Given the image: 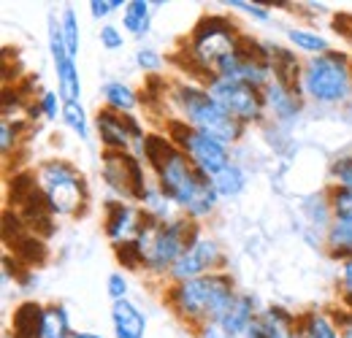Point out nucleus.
Returning a JSON list of instances; mask_svg holds the SVG:
<instances>
[{
    "mask_svg": "<svg viewBox=\"0 0 352 338\" xmlns=\"http://www.w3.org/2000/svg\"><path fill=\"white\" fill-rule=\"evenodd\" d=\"M201 230H204L201 222H192L184 214H179L174 219H155L146 214L135 241L131 244L138 260V271H146L155 279H166L174 262Z\"/></svg>",
    "mask_w": 352,
    "mask_h": 338,
    "instance_id": "obj_2",
    "label": "nucleus"
},
{
    "mask_svg": "<svg viewBox=\"0 0 352 338\" xmlns=\"http://www.w3.org/2000/svg\"><path fill=\"white\" fill-rule=\"evenodd\" d=\"M22 133H25V125H16V122H0V152H3V157L8 160V155L11 152H16L19 149V144H22Z\"/></svg>",
    "mask_w": 352,
    "mask_h": 338,
    "instance_id": "obj_32",
    "label": "nucleus"
},
{
    "mask_svg": "<svg viewBox=\"0 0 352 338\" xmlns=\"http://www.w3.org/2000/svg\"><path fill=\"white\" fill-rule=\"evenodd\" d=\"M41 322H44V306L36 300H25L14 308L8 333L14 338H38L41 336Z\"/></svg>",
    "mask_w": 352,
    "mask_h": 338,
    "instance_id": "obj_18",
    "label": "nucleus"
},
{
    "mask_svg": "<svg viewBox=\"0 0 352 338\" xmlns=\"http://www.w3.org/2000/svg\"><path fill=\"white\" fill-rule=\"evenodd\" d=\"M263 100L265 114H271V120L279 125H293L298 120V114L304 111V95L285 87L276 79L263 89Z\"/></svg>",
    "mask_w": 352,
    "mask_h": 338,
    "instance_id": "obj_15",
    "label": "nucleus"
},
{
    "mask_svg": "<svg viewBox=\"0 0 352 338\" xmlns=\"http://www.w3.org/2000/svg\"><path fill=\"white\" fill-rule=\"evenodd\" d=\"M168 106L171 117L184 122L192 130H201L222 144L233 146L244 138L247 125H241L236 117H230L220 103L209 95V89L198 82H174L168 89Z\"/></svg>",
    "mask_w": 352,
    "mask_h": 338,
    "instance_id": "obj_5",
    "label": "nucleus"
},
{
    "mask_svg": "<svg viewBox=\"0 0 352 338\" xmlns=\"http://www.w3.org/2000/svg\"><path fill=\"white\" fill-rule=\"evenodd\" d=\"M236 295H239V290H236V282L230 279V273L214 271L201 279L168 284L163 290V303L184 325L198 330L204 322L220 319L230 308V303L236 300Z\"/></svg>",
    "mask_w": 352,
    "mask_h": 338,
    "instance_id": "obj_3",
    "label": "nucleus"
},
{
    "mask_svg": "<svg viewBox=\"0 0 352 338\" xmlns=\"http://www.w3.org/2000/svg\"><path fill=\"white\" fill-rule=\"evenodd\" d=\"M325 249L333 260L352 257V219H333L325 230Z\"/></svg>",
    "mask_w": 352,
    "mask_h": 338,
    "instance_id": "obj_23",
    "label": "nucleus"
},
{
    "mask_svg": "<svg viewBox=\"0 0 352 338\" xmlns=\"http://www.w3.org/2000/svg\"><path fill=\"white\" fill-rule=\"evenodd\" d=\"M195 336L198 338H236L225 325H222L220 319H212V322H204L198 330H195Z\"/></svg>",
    "mask_w": 352,
    "mask_h": 338,
    "instance_id": "obj_41",
    "label": "nucleus"
},
{
    "mask_svg": "<svg viewBox=\"0 0 352 338\" xmlns=\"http://www.w3.org/2000/svg\"><path fill=\"white\" fill-rule=\"evenodd\" d=\"M293 338H342L328 308H307L298 314V330Z\"/></svg>",
    "mask_w": 352,
    "mask_h": 338,
    "instance_id": "obj_19",
    "label": "nucleus"
},
{
    "mask_svg": "<svg viewBox=\"0 0 352 338\" xmlns=\"http://www.w3.org/2000/svg\"><path fill=\"white\" fill-rule=\"evenodd\" d=\"M89 16L92 19H109L111 14H117L120 8H125V0H89Z\"/></svg>",
    "mask_w": 352,
    "mask_h": 338,
    "instance_id": "obj_39",
    "label": "nucleus"
},
{
    "mask_svg": "<svg viewBox=\"0 0 352 338\" xmlns=\"http://www.w3.org/2000/svg\"><path fill=\"white\" fill-rule=\"evenodd\" d=\"M347 114H350V120H352V100L347 103Z\"/></svg>",
    "mask_w": 352,
    "mask_h": 338,
    "instance_id": "obj_45",
    "label": "nucleus"
},
{
    "mask_svg": "<svg viewBox=\"0 0 352 338\" xmlns=\"http://www.w3.org/2000/svg\"><path fill=\"white\" fill-rule=\"evenodd\" d=\"M46 41H49V57L57 74V92L63 98V103H74L82 100V76H79V63L76 57L68 52V46L63 41V30H60V16L49 14V30H46Z\"/></svg>",
    "mask_w": 352,
    "mask_h": 338,
    "instance_id": "obj_13",
    "label": "nucleus"
},
{
    "mask_svg": "<svg viewBox=\"0 0 352 338\" xmlns=\"http://www.w3.org/2000/svg\"><path fill=\"white\" fill-rule=\"evenodd\" d=\"M333 25H336V27H333L336 33H342L347 41H352V14H339V16L333 19Z\"/></svg>",
    "mask_w": 352,
    "mask_h": 338,
    "instance_id": "obj_42",
    "label": "nucleus"
},
{
    "mask_svg": "<svg viewBox=\"0 0 352 338\" xmlns=\"http://www.w3.org/2000/svg\"><path fill=\"white\" fill-rule=\"evenodd\" d=\"M100 98H103V109H111L120 114H133L138 109V95L125 82H106L100 87Z\"/></svg>",
    "mask_w": 352,
    "mask_h": 338,
    "instance_id": "obj_22",
    "label": "nucleus"
},
{
    "mask_svg": "<svg viewBox=\"0 0 352 338\" xmlns=\"http://www.w3.org/2000/svg\"><path fill=\"white\" fill-rule=\"evenodd\" d=\"M95 130L103 144V152H133L141 157L146 133L135 114H120L111 109H100L95 114Z\"/></svg>",
    "mask_w": 352,
    "mask_h": 338,
    "instance_id": "obj_12",
    "label": "nucleus"
},
{
    "mask_svg": "<svg viewBox=\"0 0 352 338\" xmlns=\"http://www.w3.org/2000/svg\"><path fill=\"white\" fill-rule=\"evenodd\" d=\"M331 179H333V184L352 190V152L350 155L336 157V160L331 163Z\"/></svg>",
    "mask_w": 352,
    "mask_h": 338,
    "instance_id": "obj_35",
    "label": "nucleus"
},
{
    "mask_svg": "<svg viewBox=\"0 0 352 338\" xmlns=\"http://www.w3.org/2000/svg\"><path fill=\"white\" fill-rule=\"evenodd\" d=\"M166 135L190 157V163L201 173H206L209 179H214L222 168H228L233 163L228 144H222V141L201 133V130H192V127H187L174 117L166 120Z\"/></svg>",
    "mask_w": 352,
    "mask_h": 338,
    "instance_id": "obj_8",
    "label": "nucleus"
},
{
    "mask_svg": "<svg viewBox=\"0 0 352 338\" xmlns=\"http://www.w3.org/2000/svg\"><path fill=\"white\" fill-rule=\"evenodd\" d=\"M244 41V33L239 25L225 14H206L195 22L190 36L182 41L179 54L187 57L184 71L195 76L198 84H206L212 76H217V68L225 57H230Z\"/></svg>",
    "mask_w": 352,
    "mask_h": 338,
    "instance_id": "obj_4",
    "label": "nucleus"
},
{
    "mask_svg": "<svg viewBox=\"0 0 352 338\" xmlns=\"http://www.w3.org/2000/svg\"><path fill=\"white\" fill-rule=\"evenodd\" d=\"M135 65L144 74H157L163 68V54L152 46H141V49H135Z\"/></svg>",
    "mask_w": 352,
    "mask_h": 338,
    "instance_id": "obj_34",
    "label": "nucleus"
},
{
    "mask_svg": "<svg viewBox=\"0 0 352 338\" xmlns=\"http://www.w3.org/2000/svg\"><path fill=\"white\" fill-rule=\"evenodd\" d=\"M212 184H214V190H217V195H220L222 201L239 198L244 192V187H247V170L241 168L239 163H230L228 168H222L212 179Z\"/></svg>",
    "mask_w": 352,
    "mask_h": 338,
    "instance_id": "obj_26",
    "label": "nucleus"
},
{
    "mask_svg": "<svg viewBox=\"0 0 352 338\" xmlns=\"http://www.w3.org/2000/svg\"><path fill=\"white\" fill-rule=\"evenodd\" d=\"M3 338H14V336H11V333H8V330H6V333H3Z\"/></svg>",
    "mask_w": 352,
    "mask_h": 338,
    "instance_id": "obj_46",
    "label": "nucleus"
},
{
    "mask_svg": "<svg viewBox=\"0 0 352 338\" xmlns=\"http://www.w3.org/2000/svg\"><path fill=\"white\" fill-rule=\"evenodd\" d=\"M225 5H230L233 11H241L258 22H268L271 19V3H247V0H228Z\"/></svg>",
    "mask_w": 352,
    "mask_h": 338,
    "instance_id": "obj_33",
    "label": "nucleus"
},
{
    "mask_svg": "<svg viewBox=\"0 0 352 338\" xmlns=\"http://www.w3.org/2000/svg\"><path fill=\"white\" fill-rule=\"evenodd\" d=\"M163 3H146V0H128L122 8V30L133 38H144L152 27V11Z\"/></svg>",
    "mask_w": 352,
    "mask_h": 338,
    "instance_id": "obj_21",
    "label": "nucleus"
},
{
    "mask_svg": "<svg viewBox=\"0 0 352 338\" xmlns=\"http://www.w3.org/2000/svg\"><path fill=\"white\" fill-rule=\"evenodd\" d=\"M258 319H261V325L268 330L271 338H293L298 330V314H293L290 308H285L279 303L263 306Z\"/></svg>",
    "mask_w": 352,
    "mask_h": 338,
    "instance_id": "obj_20",
    "label": "nucleus"
},
{
    "mask_svg": "<svg viewBox=\"0 0 352 338\" xmlns=\"http://www.w3.org/2000/svg\"><path fill=\"white\" fill-rule=\"evenodd\" d=\"M241 338H271V336H268V330H265L263 325H261V319L255 317V322L247 328V333H244Z\"/></svg>",
    "mask_w": 352,
    "mask_h": 338,
    "instance_id": "obj_43",
    "label": "nucleus"
},
{
    "mask_svg": "<svg viewBox=\"0 0 352 338\" xmlns=\"http://www.w3.org/2000/svg\"><path fill=\"white\" fill-rule=\"evenodd\" d=\"M111 330L114 338H146V314L128 300L111 303Z\"/></svg>",
    "mask_w": 352,
    "mask_h": 338,
    "instance_id": "obj_16",
    "label": "nucleus"
},
{
    "mask_svg": "<svg viewBox=\"0 0 352 338\" xmlns=\"http://www.w3.org/2000/svg\"><path fill=\"white\" fill-rule=\"evenodd\" d=\"M325 192H328V203H331L333 219H352V190L331 184Z\"/></svg>",
    "mask_w": 352,
    "mask_h": 338,
    "instance_id": "obj_30",
    "label": "nucleus"
},
{
    "mask_svg": "<svg viewBox=\"0 0 352 338\" xmlns=\"http://www.w3.org/2000/svg\"><path fill=\"white\" fill-rule=\"evenodd\" d=\"M141 160L152 170V181L160 192L192 222H204L220 206V195L206 173L195 168L190 157L166 133H146Z\"/></svg>",
    "mask_w": 352,
    "mask_h": 338,
    "instance_id": "obj_1",
    "label": "nucleus"
},
{
    "mask_svg": "<svg viewBox=\"0 0 352 338\" xmlns=\"http://www.w3.org/2000/svg\"><path fill=\"white\" fill-rule=\"evenodd\" d=\"M144 166L146 163L133 152H103V157H100L103 184L109 187V192L117 201L141 206V201H144V195H146V190L152 184L146 179Z\"/></svg>",
    "mask_w": 352,
    "mask_h": 338,
    "instance_id": "obj_9",
    "label": "nucleus"
},
{
    "mask_svg": "<svg viewBox=\"0 0 352 338\" xmlns=\"http://www.w3.org/2000/svg\"><path fill=\"white\" fill-rule=\"evenodd\" d=\"M106 293H109V297H111V303H117V300H128V293H131V287H128V276H125L122 271L109 273V279H106Z\"/></svg>",
    "mask_w": 352,
    "mask_h": 338,
    "instance_id": "obj_37",
    "label": "nucleus"
},
{
    "mask_svg": "<svg viewBox=\"0 0 352 338\" xmlns=\"http://www.w3.org/2000/svg\"><path fill=\"white\" fill-rule=\"evenodd\" d=\"M76 333L71 328L68 308L63 303H46L44 306V322H41V336L38 338H71Z\"/></svg>",
    "mask_w": 352,
    "mask_h": 338,
    "instance_id": "obj_24",
    "label": "nucleus"
},
{
    "mask_svg": "<svg viewBox=\"0 0 352 338\" xmlns=\"http://www.w3.org/2000/svg\"><path fill=\"white\" fill-rule=\"evenodd\" d=\"M71 338H103V336H98V333H89V330H76Z\"/></svg>",
    "mask_w": 352,
    "mask_h": 338,
    "instance_id": "obj_44",
    "label": "nucleus"
},
{
    "mask_svg": "<svg viewBox=\"0 0 352 338\" xmlns=\"http://www.w3.org/2000/svg\"><path fill=\"white\" fill-rule=\"evenodd\" d=\"M98 36H100V46H103L106 52H120V49H125V33L120 30V25L106 22Z\"/></svg>",
    "mask_w": 352,
    "mask_h": 338,
    "instance_id": "obj_36",
    "label": "nucleus"
},
{
    "mask_svg": "<svg viewBox=\"0 0 352 338\" xmlns=\"http://www.w3.org/2000/svg\"><path fill=\"white\" fill-rule=\"evenodd\" d=\"M144 219H146V214L135 203H125V201H117V198L103 203V233L111 241V247L133 244Z\"/></svg>",
    "mask_w": 352,
    "mask_h": 338,
    "instance_id": "obj_14",
    "label": "nucleus"
},
{
    "mask_svg": "<svg viewBox=\"0 0 352 338\" xmlns=\"http://www.w3.org/2000/svg\"><path fill=\"white\" fill-rule=\"evenodd\" d=\"M60 120H63V125L68 127L79 141H87L89 138V114H87V109L82 106V100L65 103Z\"/></svg>",
    "mask_w": 352,
    "mask_h": 338,
    "instance_id": "obj_27",
    "label": "nucleus"
},
{
    "mask_svg": "<svg viewBox=\"0 0 352 338\" xmlns=\"http://www.w3.org/2000/svg\"><path fill=\"white\" fill-rule=\"evenodd\" d=\"M36 184L52 216H82L89 206V187L85 173L71 160L49 157L41 160L36 170Z\"/></svg>",
    "mask_w": 352,
    "mask_h": 338,
    "instance_id": "obj_6",
    "label": "nucleus"
},
{
    "mask_svg": "<svg viewBox=\"0 0 352 338\" xmlns=\"http://www.w3.org/2000/svg\"><path fill=\"white\" fill-rule=\"evenodd\" d=\"M328 311H331V317H333V322H336V328H339V336L352 338V311L350 308L339 306V308H328Z\"/></svg>",
    "mask_w": 352,
    "mask_h": 338,
    "instance_id": "obj_40",
    "label": "nucleus"
},
{
    "mask_svg": "<svg viewBox=\"0 0 352 338\" xmlns=\"http://www.w3.org/2000/svg\"><path fill=\"white\" fill-rule=\"evenodd\" d=\"M60 30H63V41L68 46V52L74 57H79V43H82V33H79V16L71 5H65L60 11Z\"/></svg>",
    "mask_w": 352,
    "mask_h": 338,
    "instance_id": "obj_29",
    "label": "nucleus"
},
{
    "mask_svg": "<svg viewBox=\"0 0 352 338\" xmlns=\"http://www.w3.org/2000/svg\"><path fill=\"white\" fill-rule=\"evenodd\" d=\"M301 95L320 106H342L352 100V57L331 49L309 57L301 71Z\"/></svg>",
    "mask_w": 352,
    "mask_h": 338,
    "instance_id": "obj_7",
    "label": "nucleus"
},
{
    "mask_svg": "<svg viewBox=\"0 0 352 338\" xmlns=\"http://www.w3.org/2000/svg\"><path fill=\"white\" fill-rule=\"evenodd\" d=\"M141 209L149 214V216H155V219H174L176 206L160 192V187L152 181L149 190H146V195H144V201H141Z\"/></svg>",
    "mask_w": 352,
    "mask_h": 338,
    "instance_id": "obj_28",
    "label": "nucleus"
},
{
    "mask_svg": "<svg viewBox=\"0 0 352 338\" xmlns=\"http://www.w3.org/2000/svg\"><path fill=\"white\" fill-rule=\"evenodd\" d=\"M258 314H261L258 297L250 295V293H239L236 300L230 303V308L220 317V322L236 338H241L244 333H247V328L255 322V317H258Z\"/></svg>",
    "mask_w": 352,
    "mask_h": 338,
    "instance_id": "obj_17",
    "label": "nucleus"
},
{
    "mask_svg": "<svg viewBox=\"0 0 352 338\" xmlns=\"http://www.w3.org/2000/svg\"><path fill=\"white\" fill-rule=\"evenodd\" d=\"M204 87L209 89V95L220 103L222 109L230 117H236L241 125H261L265 120L263 89H255V87L244 84V82L225 79V76H212Z\"/></svg>",
    "mask_w": 352,
    "mask_h": 338,
    "instance_id": "obj_10",
    "label": "nucleus"
},
{
    "mask_svg": "<svg viewBox=\"0 0 352 338\" xmlns=\"http://www.w3.org/2000/svg\"><path fill=\"white\" fill-rule=\"evenodd\" d=\"M214 271H225V252H222L220 241L206 236L204 230L192 238V244L182 252V257L174 262V268L168 271L166 282L179 284V282H190V279H201L209 276Z\"/></svg>",
    "mask_w": 352,
    "mask_h": 338,
    "instance_id": "obj_11",
    "label": "nucleus"
},
{
    "mask_svg": "<svg viewBox=\"0 0 352 338\" xmlns=\"http://www.w3.org/2000/svg\"><path fill=\"white\" fill-rule=\"evenodd\" d=\"M36 106H38V111H41V117L49 120V122H54L57 117H63V98H60V92L57 89H41L38 92V98H36Z\"/></svg>",
    "mask_w": 352,
    "mask_h": 338,
    "instance_id": "obj_31",
    "label": "nucleus"
},
{
    "mask_svg": "<svg viewBox=\"0 0 352 338\" xmlns=\"http://www.w3.org/2000/svg\"><path fill=\"white\" fill-rule=\"evenodd\" d=\"M339 300L344 308L352 311V257L342 260V273H339Z\"/></svg>",
    "mask_w": 352,
    "mask_h": 338,
    "instance_id": "obj_38",
    "label": "nucleus"
},
{
    "mask_svg": "<svg viewBox=\"0 0 352 338\" xmlns=\"http://www.w3.org/2000/svg\"><path fill=\"white\" fill-rule=\"evenodd\" d=\"M285 36H287V41H290L293 49L304 52L309 57H320V54L331 52L328 38L314 33V30H309V27H285Z\"/></svg>",
    "mask_w": 352,
    "mask_h": 338,
    "instance_id": "obj_25",
    "label": "nucleus"
}]
</instances>
